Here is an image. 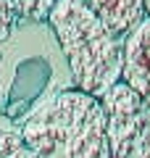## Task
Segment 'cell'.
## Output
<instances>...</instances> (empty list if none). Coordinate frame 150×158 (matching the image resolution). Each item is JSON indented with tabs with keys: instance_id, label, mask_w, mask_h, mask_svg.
Listing matches in <instances>:
<instances>
[{
	"instance_id": "7a4b0ae2",
	"label": "cell",
	"mask_w": 150,
	"mask_h": 158,
	"mask_svg": "<svg viewBox=\"0 0 150 158\" xmlns=\"http://www.w3.org/2000/svg\"><path fill=\"white\" fill-rule=\"evenodd\" d=\"M48 27L71 71L74 90L100 100L121 82V40L82 0H56Z\"/></svg>"
},
{
	"instance_id": "5b68a950",
	"label": "cell",
	"mask_w": 150,
	"mask_h": 158,
	"mask_svg": "<svg viewBox=\"0 0 150 158\" xmlns=\"http://www.w3.org/2000/svg\"><path fill=\"white\" fill-rule=\"evenodd\" d=\"M121 82L150 106V19H145L121 42Z\"/></svg>"
},
{
	"instance_id": "30bf717a",
	"label": "cell",
	"mask_w": 150,
	"mask_h": 158,
	"mask_svg": "<svg viewBox=\"0 0 150 158\" xmlns=\"http://www.w3.org/2000/svg\"><path fill=\"white\" fill-rule=\"evenodd\" d=\"M132 158H150V129H148V135H145V140L140 142L137 153H134Z\"/></svg>"
},
{
	"instance_id": "9c48e42d",
	"label": "cell",
	"mask_w": 150,
	"mask_h": 158,
	"mask_svg": "<svg viewBox=\"0 0 150 158\" xmlns=\"http://www.w3.org/2000/svg\"><path fill=\"white\" fill-rule=\"evenodd\" d=\"M19 24H21V21H19L16 11H13L11 0H0V45H3V42L19 29Z\"/></svg>"
},
{
	"instance_id": "52a82bcc",
	"label": "cell",
	"mask_w": 150,
	"mask_h": 158,
	"mask_svg": "<svg viewBox=\"0 0 150 158\" xmlns=\"http://www.w3.org/2000/svg\"><path fill=\"white\" fill-rule=\"evenodd\" d=\"M21 24H48L56 0H11Z\"/></svg>"
},
{
	"instance_id": "8992f818",
	"label": "cell",
	"mask_w": 150,
	"mask_h": 158,
	"mask_svg": "<svg viewBox=\"0 0 150 158\" xmlns=\"http://www.w3.org/2000/svg\"><path fill=\"white\" fill-rule=\"evenodd\" d=\"M82 3L121 42L148 19L145 16V3L142 0H82Z\"/></svg>"
},
{
	"instance_id": "8fae6325",
	"label": "cell",
	"mask_w": 150,
	"mask_h": 158,
	"mask_svg": "<svg viewBox=\"0 0 150 158\" xmlns=\"http://www.w3.org/2000/svg\"><path fill=\"white\" fill-rule=\"evenodd\" d=\"M142 3H145V16L150 19V0H142Z\"/></svg>"
},
{
	"instance_id": "6da1fadb",
	"label": "cell",
	"mask_w": 150,
	"mask_h": 158,
	"mask_svg": "<svg viewBox=\"0 0 150 158\" xmlns=\"http://www.w3.org/2000/svg\"><path fill=\"white\" fill-rule=\"evenodd\" d=\"M74 79L48 24H19L0 45V132L21 127Z\"/></svg>"
},
{
	"instance_id": "277c9868",
	"label": "cell",
	"mask_w": 150,
	"mask_h": 158,
	"mask_svg": "<svg viewBox=\"0 0 150 158\" xmlns=\"http://www.w3.org/2000/svg\"><path fill=\"white\" fill-rule=\"evenodd\" d=\"M111 158H132L150 129V106L124 82L100 98Z\"/></svg>"
},
{
	"instance_id": "ba28073f",
	"label": "cell",
	"mask_w": 150,
	"mask_h": 158,
	"mask_svg": "<svg viewBox=\"0 0 150 158\" xmlns=\"http://www.w3.org/2000/svg\"><path fill=\"white\" fill-rule=\"evenodd\" d=\"M0 158H29L19 132H0Z\"/></svg>"
},
{
	"instance_id": "3957f363",
	"label": "cell",
	"mask_w": 150,
	"mask_h": 158,
	"mask_svg": "<svg viewBox=\"0 0 150 158\" xmlns=\"http://www.w3.org/2000/svg\"><path fill=\"white\" fill-rule=\"evenodd\" d=\"M19 135L29 158H111L100 100L79 90L48 100Z\"/></svg>"
}]
</instances>
